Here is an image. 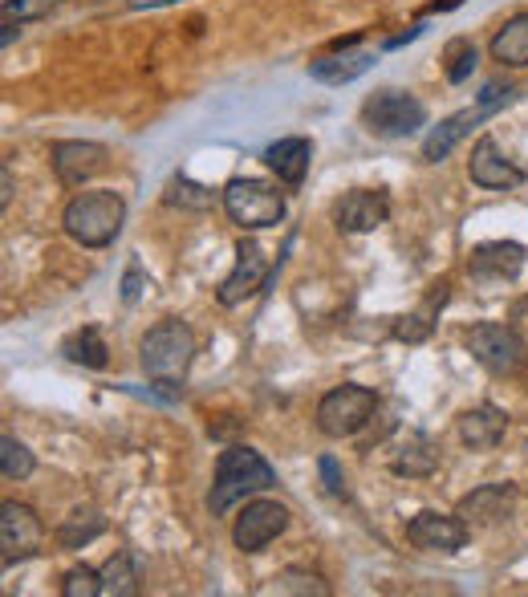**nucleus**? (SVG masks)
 Returning a JSON list of instances; mask_svg holds the SVG:
<instances>
[{"label":"nucleus","mask_w":528,"mask_h":597,"mask_svg":"<svg viewBox=\"0 0 528 597\" xmlns=\"http://www.w3.org/2000/svg\"><path fill=\"white\" fill-rule=\"evenodd\" d=\"M512 504H517V484H484V488H476V492L459 500V516L468 525H500V520L512 516Z\"/></svg>","instance_id":"obj_17"},{"label":"nucleus","mask_w":528,"mask_h":597,"mask_svg":"<svg viewBox=\"0 0 528 597\" xmlns=\"http://www.w3.org/2000/svg\"><path fill=\"white\" fill-rule=\"evenodd\" d=\"M468 350H471V358L496 378H512V375H520V366H525V338H520L512 326H500V321L471 326Z\"/></svg>","instance_id":"obj_8"},{"label":"nucleus","mask_w":528,"mask_h":597,"mask_svg":"<svg viewBox=\"0 0 528 597\" xmlns=\"http://www.w3.org/2000/svg\"><path fill=\"white\" fill-rule=\"evenodd\" d=\"M444 61H447V82L459 86V82H468V78H471V70H476L480 53H476V46H471L468 37H456V41H447Z\"/></svg>","instance_id":"obj_30"},{"label":"nucleus","mask_w":528,"mask_h":597,"mask_svg":"<svg viewBox=\"0 0 528 597\" xmlns=\"http://www.w3.org/2000/svg\"><path fill=\"white\" fill-rule=\"evenodd\" d=\"M390 216V199L387 191H375V188H358L350 196H341L338 211H333V220L346 236H362V232H375L382 228Z\"/></svg>","instance_id":"obj_15"},{"label":"nucleus","mask_w":528,"mask_h":597,"mask_svg":"<svg viewBox=\"0 0 528 597\" xmlns=\"http://www.w3.org/2000/svg\"><path fill=\"white\" fill-rule=\"evenodd\" d=\"M272 484H277V471H272V464L260 451H252V447H228L216 459V484H211L208 492L211 516H228L232 504L269 492Z\"/></svg>","instance_id":"obj_1"},{"label":"nucleus","mask_w":528,"mask_h":597,"mask_svg":"<svg viewBox=\"0 0 528 597\" xmlns=\"http://www.w3.org/2000/svg\"><path fill=\"white\" fill-rule=\"evenodd\" d=\"M223 196V211L240 232H257V228H272L285 220V196L265 179H232Z\"/></svg>","instance_id":"obj_4"},{"label":"nucleus","mask_w":528,"mask_h":597,"mask_svg":"<svg viewBox=\"0 0 528 597\" xmlns=\"http://www.w3.org/2000/svg\"><path fill=\"white\" fill-rule=\"evenodd\" d=\"M139 358L151 382H183L196 358V334L188 329V321L163 317L159 326L147 329Z\"/></svg>","instance_id":"obj_3"},{"label":"nucleus","mask_w":528,"mask_h":597,"mask_svg":"<svg viewBox=\"0 0 528 597\" xmlns=\"http://www.w3.org/2000/svg\"><path fill=\"white\" fill-rule=\"evenodd\" d=\"M17 33H21V29H17V24H12V21H4V33H0V46L9 49L12 41H17Z\"/></svg>","instance_id":"obj_37"},{"label":"nucleus","mask_w":528,"mask_h":597,"mask_svg":"<svg viewBox=\"0 0 528 597\" xmlns=\"http://www.w3.org/2000/svg\"><path fill=\"white\" fill-rule=\"evenodd\" d=\"M289 528V508L277 500H252L245 504V513L236 516L232 540L240 553H260L269 540H277Z\"/></svg>","instance_id":"obj_10"},{"label":"nucleus","mask_w":528,"mask_h":597,"mask_svg":"<svg viewBox=\"0 0 528 597\" xmlns=\"http://www.w3.org/2000/svg\"><path fill=\"white\" fill-rule=\"evenodd\" d=\"M520 269H525V248L517 240H488V245L471 248L468 257V277L484 289L505 281H517Z\"/></svg>","instance_id":"obj_11"},{"label":"nucleus","mask_w":528,"mask_h":597,"mask_svg":"<svg viewBox=\"0 0 528 597\" xmlns=\"http://www.w3.org/2000/svg\"><path fill=\"white\" fill-rule=\"evenodd\" d=\"M167 203L171 208H188V211H208V208H216V199H223V196H216L211 188H203V183H196V179H188V176H179V179H171V188H167Z\"/></svg>","instance_id":"obj_27"},{"label":"nucleus","mask_w":528,"mask_h":597,"mask_svg":"<svg viewBox=\"0 0 528 597\" xmlns=\"http://www.w3.org/2000/svg\"><path fill=\"white\" fill-rule=\"evenodd\" d=\"M508 326L517 329L520 338L528 341V297H520V301L512 305V314H508Z\"/></svg>","instance_id":"obj_35"},{"label":"nucleus","mask_w":528,"mask_h":597,"mask_svg":"<svg viewBox=\"0 0 528 597\" xmlns=\"http://www.w3.org/2000/svg\"><path fill=\"white\" fill-rule=\"evenodd\" d=\"M265 277H269V257H265V248L257 245V240H240V248H236V265L232 272L223 277L220 285V305H240L248 301V297L257 293L260 285H265Z\"/></svg>","instance_id":"obj_13"},{"label":"nucleus","mask_w":528,"mask_h":597,"mask_svg":"<svg viewBox=\"0 0 528 597\" xmlns=\"http://www.w3.org/2000/svg\"><path fill=\"white\" fill-rule=\"evenodd\" d=\"M66 0H9L4 4V21H41V17H49L53 9H61Z\"/></svg>","instance_id":"obj_32"},{"label":"nucleus","mask_w":528,"mask_h":597,"mask_svg":"<svg viewBox=\"0 0 528 597\" xmlns=\"http://www.w3.org/2000/svg\"><path fill=\"white\" fill-rule=\"evenodd\" d=\"M272 594H301V597H329L326 577L313 574V569H281L272 577Z\"/></svg>","instance_id":"obj_28"},{"label":"nucleus","mask_w":528,"mask_h":597,"mask_svg":"<svg viewBox=\"0 0 528 597\" xmlns=\"http://www.w3.org/2000/svg\"><path fill=\"white\" fill-rule=\"evenodd\" d=\"M106 533V516L94 513V508H73L66 520L58 525V545L61 549H86L90 540H98Z\"/></svg>","instance_id":"obj_24"},{"label":"nucleus","mask_w":528,"mask_h":597,"mask_svg":"<svg viewBox=\"0 0 528 597\" xmlns=\"http://www.w3.org/2000/svg\"><path fill=\"white\" fill-rule=\"evenodd\" d=\"M456 427H459V439L471 451H492V447H500V439L508 431V415L500 407H492V402H480V407L464 410Z\"/></svg>","instance_id":"obj_18"},{"label":"nucleus","mask_w":528,"mask_h":597,"mask_svg":"<svg viewBox=\"0 0 528 597\" xmlns=\"http://www.w3.org/2000/svg\"><path fill=\"white\" fill-rule=\"evenodd\" d=\"M407 540H411L415 549H427V553H459L468 545V520L459 513L444 516L435 513V508H422L411 525H407Z\"/></svg>","instance_id":"obj_12"},{"label":"nucleus","mask_w":528,"mask_h":597,"mask_svg":"<svg viewBox=\"0 0 528 597\" xmlns=\"http://www.w3.org/2000/svg\"><path fill=\"white\" fill-rule=\"evenodd\" d=\"M447 305V285H435V293L427 297V301L415 309V314L399 317L395 321V338L407 341V346H415V341H427L435 329V317H439V309Z\"/></svg>","instance_id":"obj_22"},{"label":"nucleus","mask_w":528,"mask_h":597,"mask_svg":"<svg viewBox=\"0 0 528 597\" xmlns=\"http://www.w3.org/2000/svg\"><path fill=\"white\" fill-rule=\"evenodd\" d=\"M61 354L70 358V362L78 366H90V370H102L106 362H110V350H106L102 334H98L94 326L78 329V334H70V338L61 341Z\"/></svg>","instance_id":"obj_26"},{"label":"nucleus","mask_w":528,"mask_h":597,"mask_svg":"<svg viewBox=\"0 0 528 597\" xmlns=\"http://www.w3.org/2000/svg\"><path fill=\"white\" fill-rule=\"evenodd\" d=\"M265 163H269V171L281 179V183L297 188V183L309 176V163H313V142L309 139H277L269 151H265Z\"/></svg>","instance_id":"obj_20"},{"label":"nucleus","mask_w":528,"mask_h":597,"mask_svg":"<svg viewBox=\"0 0 528 597\" xmlns=\"http://www.w3.org/2000/svg\"><path fill=\"white\" fill-rule=\"evenodd\" d=\"M98 594H102V574L90 569V565L70 569L66 581H61V597H98Z\"/></svg>","instance_id":"obj_31"},{"label":"nucleus","mask_w":528,"mask_h":597,"mask_svg":"<svg viewBox=\"0 0 528 597\" xmlns=\"http://www.w3.org/2000/svg\"><path fill=\"white\" fill-rule=\"evenodd\" d=\"M378 395L370 387H333L321 402H317V427L329 435V439H346V435H358L366 422L375 419Z\"/></svg>","instance_id":"obj_6"},{"label":"nucleus","mask_w":528,"mask_h":597,"mask_svg":"<svg viewBox=\"0 0 528 597\" xmlns=\"http://www.w3.org/2000/svg\"><path fill=\"white\" fill-rule=\"evenodd\" d=\"M139 297H142V265H139V260H130L127 277H122V301L135 305Z\"/></svg>","instance_id":"obj_34"},{"label":"nucleus","mask_w":528,"mask_h":597,"mask_svg":"<svg viewBox=\"0 0 528 597\" xmlns=\"http://www.w3.org/2000/svg\"><path fill=\"white\" fill-rule=\"evenodd\" d=\"M106 167V147L102 142H53V171L66 188H82Z\"/></svg>","instance_id":"obj_16"},{"label":"nucleus","mask_w":528,"mask_h":597,"mask_svg":"<svg viewBox=\"0 0 528 597\" xmlns=\"http://www.w3.org/2000/svg\"><path fill=\"white\" fill-rule=\"evenodd\" d=\"M122 220H127V199L118 191H82L61 211L66 236L82 248H106L122 232Z\"/></svg>","instance_id":"obj_2"},{"label":"nucleus","mask_w":528,"mask_h":597,"mask_svg":"<svg viewBox=\"0 0 528 597\" xmlns=\"http://www.w3.org/2000/svg\"><path fill=\"white\" fill-rule=\"evenodd\" d=\"M33 468H37L33 451H29L21 439L4 435V439H0V471H4V480H29Z\"/></svg>","instance_id":"obj_29"},{"label":"nucleus","mask_w":528,"mask_h":597,"mask_svg":"<svg viewBox=\"0 0 528 597\" xmlns=\"http://www.w3.org/2000/svg\"><path fill=\"white\" fill-rule=\"evenodd\" d=\"M41 545H46L41 516L29 504H17V500L0 504V549H4V565L33 557V553H41Z\"/></svg>","instance_id":"obj_9"},{"label":"nucleus","mask_w":528,"mask_h":597,"mask_svg":"<svg viewBox=\"0 0 528 597\" xmlns=\"http://www.w3.org/2000/svg\"><path fill=\"white\" fill-rule=\"evenodd\" d=\"M439 468V447L427 439L422 431H411L399 444V451L390 456V471L395 476H407V480H427Z\"/></svg>","instance_id":"obj_21"},{"label":"nucleus","mask_w":528,"mask_h":597,"mask_svg":"<svg viewBox=\"0 0 528 597\" xmlns=\"http://www.w3.org/2000/svg\"><path fill=\"white\" fill-rule=\"evenodd\" d=\"M492 58L500 61V66L525 70L528 66V12H517V17L492 37Z\"/></svg>","instance_id":"obj_23"},{"label":"nucleus","mask_w":528,"mask_h":597,"mask_svg":"<svg viewBox=\"0 0 528 597\" xmlns=\"http://www.w3.org/2000/svg\"><path fill=\"white\" fill-rule=\"evenodd\" d=\"M370 66H375V53H370V49L346 46V49L326 53V58L309 61V78L326 86H346V82H353V78H362Z\"/></svg>","instance_id":"obj_19"},{"label":"nucleus","mask_w":528,"mask_h":597,"mask_svg":"<svg viewBox=\"0 0 528 597\" xmlns=\"http://www.w3.org/2000/svg\"><path fill=\"white\" fill-rule=\"evenodd\" d=\"M102 594L106 597H135L139 594V565H135L130 549H118L114 557L102 565Z\"/></svg>","instance_id":"obj_25"},{"label":"nucleus","mask_w":528,"mask_h":597,"mask_svg":"<svg viewBox=\"0 0 528 597\" xmlns=\"http://www.w3.org/2000/svg\"><path fill=\"white\" fill-rule=\"evenodd\" d=\"M427 122V106L402 90H378L362 102V127L378 139H407Z\"/></svg>","instance_id":"obj_7"},{"label":"nucleus","mask_w":528,"mask_h":597,"mask_svg":"<svg viewBox=\"0 0 528 597\" xmlns=\"http://www.w3.org/2000/svg\"><path fill=\"white\" fill-rule=\"evenodd\" d=\"M317 471H321V484H326L329 496H346V476H341L338 459L321 456V459H317Z\"/></svg>","instance_id":"obj_33"},{"label":"nucleus","mask_w":528,"mask_h":597,"mask_svg":"<svg viewBox=\"0 0 528 597\" xmlns=\"http://www.w3.org/2000/svg\"><path fill=\"white\" fill-rule=\"evenodd\" d=\"M517 98V90L512 86H484V94H480V102L471 106V110H459V115H451V118H444L439 127L427 135V142H422V163H444L447 155L456 151L459 147V139L468 135L476 122H484V118H492L496 110L505 102H512Z\"/></svg>","instance_id":"obj_5"},{"label":"nucleus","mask_w":528,"mask_h":597,"mask_svg":"<svg viewBox=\"0 0 528 597\" xmlns=\"http://www.w3.org/2000/svg\"><path fill=\"white\" fill-rule=\"evenodd\" d=\"M0 188H4L0 191V208H9V199H12V167L9 163L0 167Z\"/></svg>","instance_id":"obj_36"},{"label":"nucleus","mask_w":528,"mask_h":597,"mask_svg":"<svg viewBox=\"0 0 528 597\" xmlns=\"http://www.w3.org/2000/svg\"><path fill=\"white\" fill-rule=\"evenodd\" d=\"M468 171H471V183H476V188H488V191H508V188H520V183H525V171L500 151V142H496L492 135H484V139L471 147Z\"/></svg>","instance_id":"obj_14"}]
</instances>
